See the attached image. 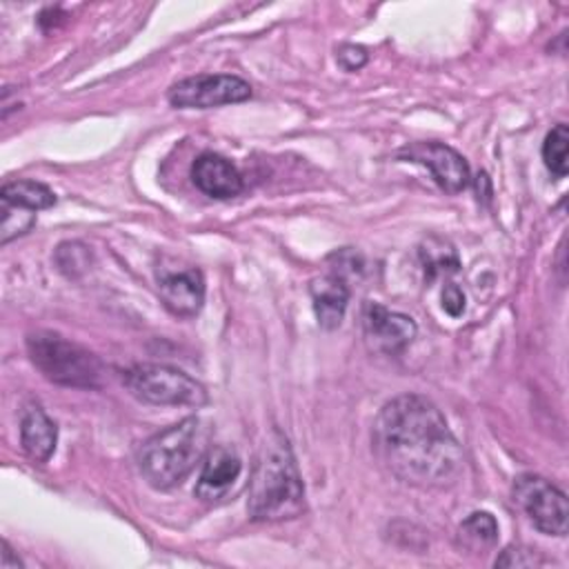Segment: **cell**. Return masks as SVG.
I'll return each instance as SVG.
<instances>
[{
  "mask_svg": "<svg viewBox=\"0 0 569 569\" xmlns=\"http://www.w3.org/2000/svg\"><path fill=\"white\" fill-rule=\"evenodd\" d=\"M373 451L398 480L445 487L462 467V449L442 411L420 393L389 400L373 422Z\"/></svg>",
  "mask_w": 569,
  "mask_h": 569,
  "instance_id": "cell-1",
  "label": "cell"
},
{
  "mask_svg": "<svg viewBox=\"0 0 569 569\" xmlns=\"http://www.w3.org/2000/svg\"><path fill=\"white\" fill-rule=\"evenodd\" d=\"M305 509L302 478L289 440L273 429L260 447L251 480L247 511L251 520H291Z\"/></svg>",
  "mask_w": 569,
  "mask_h": 569,
  "instance_id": "cell-2",
  "label": "cell"
},
{
  "mask_svg": "<svg viewBox=\"0 0 569 569\" xmlns=\"http://www.w3.org/2000/svg\"><path fill=\"white\" fill-rule=\"evenodd\" d=\"M207 442V425L198 416L182 418L142 442L138 451V469L153 489H171L204 458Z\"/></svg>",
  "mask_w": 569,
  "mask_h": 569,
  "instance_id": "cell-3",
  "label": "cell"
},
{
  "mask_svg": "<svg viewBox=\"0 0 569 569\" xmlns=\"http://www.w3.org/2000/svg\"><path fill=\"white\" fill-rule=\"evenodd\" d=\"M27 353L38 371L62 387L96 389L102 385V362L82 345L53 331H33L27 336Z\"/></svg>",
  "mask_w": 569,
  "mask_h": 569,
  "instance_id": "cell-4",
  "label": "cell"
},
{
  "mask_svg": "<svg viewBox=\"0 0 569 569\" xmlns=\"http://www.w3.org/2000/svg\"><path fill=\"white\" fill-rule=\"evenodd\" d=\"M129 393L158 407H202L209 400L207 389L189 373L169 365H133L122 373Z\"/></svg>",
  "mask_w": 569,
  "mask_h": 569,
  "instance_id": "cell-5",
  "label": "cell"
},
{
  "mask_svg": "<svg viewBox=\"0 0 569 569\" xmlns=\"http://www.w3.org/2000/svg\"><path fill=\"white\" fill-rule=\"evenodd\" d=\"M513 502L527 513L531 525L549 536H565L569 525V505L565 491L536 473H520L513 480Z\"/></svg>",
  "mask_w": 569,
  "mask_h": 569,
  "instance_id": "cell-6",
  "label": "cell"
},
{
  "mask_svg": "<svg viewBox=\"0 0 569 569\" xmlns=\"http://www.w3.org/2000/svg\"><path fill=\"white\" fill-rule=\"evenodd\" d=\"M251 98V87L231 73H200L176 82L167 100L176 109H211Z\"/></svg>",
  "mask_w": 569,
  "mask_h": 569,
  "instance_id": "cell-7",
  "label": "cell"
},
{
  "mask_svg": "<svg viewBox=\"0 0 569 569\" xmlns=\"http://www.w3.org/2000/svg\"><path fill=\"white\" fill-rule=\"evenodd\" d=\"M398 158L427 167L431 178L436 180V184L440 189H445L447 193H460L471 180L467 160L456 149H451L449 144H442V142L405 144L398 151Z\"/></svg>",
  "mask_w": 569,
  "mask_h": 569,
  "instance_id": "cell-8",
  "label": "cell"
},
{
  "mask_svg": "<svg viewBox=\"0 0 569 569\" xmlns=\"http://www.w3.org/2000/svg\"><path fill=\"white\" fill-rule=\"evenodd\" d=\"M362 325L369 345L387 356L400 353L416 338V322L398 311H389L378 302H365Z\"/></svg>",
  "mask_w": 569,
  "mask_h": 569,
  "instance_id": "cell-9",
  "label": "cell"
},
{
  "mask_svg": "<svg viewBox=\"0 0 569 569\" xmlns=\"http://www.w3.org/2000/svg\"><path fill=\"white\" fill-rule=\"evenodd\" d=\"M162 305L180 318H193L204 302V278L196 267L169 269L160 267L156 273Z\"/></svg>",
  "mask_w": 569,
  "mask_h": 569,
  "instance_id": "cell-10",
  "label": "cell"
},
{
  "mask_svg": "<svg viewBox=\"0 0 569 569\" xmlns=\"http://www.w3.org/2000/svg\"><path fill=\"white\" fill-rule=\"evenodd\" d=\"M242 462L233 447L216 445L202 458V469L196 485V496L204 502L222 500L240 478Z\"/></svg>",
  "mask_w": 569,
  "mask_h": 569,
  "instance_id": "cell-11",
  "label": "cell"
},
{
  "mask_svg": "<svg viewBox=\"0 0 569 569\" xmlns=\"http://www.w3.org/2000/svg\"><path fill=\"white\" fill-rule=\"evenodd\" d=\"M191 180L204 196H211L218 200L233 198L242 191L240 171L227 158L213 151H204L193 160Z\"/></svg>",
  "mask_w": 569,
  "mask_h": 569,
  "instance_id": "cell-12",
  "label": "cell"
},
{
  "mask_svg": "<svg viewBox=\"0 0 569 569\" xmlns=\"http://www.w3.org/2000/svg\"><path fill=\"white\" fill-rule=\"evenodd\" d=\"M309 291H311L318 325L322 329H336L342 322V316L349 302V284L345 276L338 271L320 276L311 282Z\"/></svg>",
  "mask_w": 569,
  "mask_h": 569,
  "instance_id": "cell-13",
  "label": "cell"
},
{
  "mask_svg": "<svg viewBox=\"0 0 569 569\" xmlns=\"http://www.w3.org/2000/svg\"><path fill=\"white\" fill-rule=\"evenodd\" d=\"M56 422L40 407H27L20 418V445L27 458H31L33 462H47L56 449Z\"/></svg>",
  "mask_w": 569,
  "mask_h": 569,
  "instance_id": "cell-14",
  "label": "cell"
},
{
  "mask_svg": "<svg viewBox=\"0 0 569 569\" xmlns=\"http://www.w3.org/2000/svg\"><path fill=\"white\" fill-rule=\"evenodd\" d=\"M496 542L498 522L489 511H473L458 527V545L471 553H485Z\"/></svg>",
  "mask_w": 569,
  "mask_h": 569,
  "instance_id": "cell-15",
  "label": "cell"
},
{
  "mask_svg": "<svg viewBox=\"0 0 569 569\" xmlns=\"http://www.w3.org/2000/svg\"><path fill=\"white\" fill-rule=\"evenodd\" d=\"M2 202L13 204V207H22L29 211H40V209H49L56 204V196L53 191L36 180H11L2 187L0 191Z\"/></svg>",
  "mask_w": 569,
  "mask_h": 569,
  "instance_id": "cell-16",
  "label": "cell"
},
{
  "mask_svg": "<svg viewBox=\"0 0 569 569\" xmlns=\"http://www.w3.org/2000/svg\"><path fill=\"white\" fill-rule=\"evenodd\" d=\"M567 149H569V129L565 122H558L556 127H551V131L545 136V142H542V160L556 178L567 176Z\"/></svg>",
  "mask_w": 569,
  "mask_h": 569,
  "instance_id": "cell-17",
  "label": "cell"
},
{
  "mask_svg": "<svg viewBox=\"0 0 569 569\" xmlns=\"http://www.w3.org/2000/svg\"><path fill=\"white\" fill-rule=\"evenodd\" d=\"M420 258L429 278L438 273H453L460 269L456 249L440 238H429L427 244L420 249Z\"/></svg>",
  "mask_w": 569,
  "mask_h": 569,
  "instance_id": "cell-18",
  "label": "cell"
},
{
  "mask_svg": "<svg viewBox=\"0 0 569 569\" xmlns=\"http://www.w3.org/2000/svg\"><path fill=\"white\" fill-rule=\"evenodd\" d=\"M58 269L69 276V278H76L80 273H84L91 264V251L89 247H84L82 242H62L58 244L56 249V256H53Z\"/></svg>",
  "mask_w": 569,
  "mask_h": 569,
  "instance_id": "cell-19",
  "label": "cell"
},
{
  "mask_svg": "<svg viewBox=\"0 0 569 569\" xmlns=\"http://www.w3.org/2000/svg\"><path fill=\"white\" fill-rule=\"evenodd\" d=\"M33 224H36V213L33 211L2 202V224H0L2 244H7L16 236L27 233Z\"/></svg>",
  "mask_w": 569,
  "mask_h": 569,
  "instance_id": "cell-20",
  "label": "cell"
},
{
  "mask_svg": "<svg viewBox=\"0 0 569 569\" xmlns=\"http://www.w3.org/2000/svg\"><path fill=\"white\" fill-rule=\"evenodd\" d=\"M545 560L540 558L538 551L525 549V547H509L496 558V567H538Z\"/></svg>",
  "mask_w": 569,
  "mask_h": 569,
  "instance_id": "cell-21",
  "label": "cell"
},
{
  "mask_svg": "<svg viewBox=\"0 0 569 569\" xmlns=\"http://www.w3.org/2000/svg\"><path fill=\"white\" fill-rule=\"evenodd\" d=\"M465 302H467L465 291L458 284H453V282L445 284V289H442V309L451 318H458V316L465 313Z\"/></svg>",
  "mask_w": 569,
  "mask_h": 569,
  "instance_id": "cell-22",
  "label": "cell"
},
{
  "mask_svg": "<svg viewBox=\"0 0 569 569\" xmlns=\"http://www.w3.org/2000/svg\"><path fill=\"white\" fill-rule=\"evenodd\" d=\"M365 62H367V51H365V47L345 44V47L338 49V64H340L345 71H356V69H360Z\"/></svg>",
  "mask_w": 569,
  "mask_h": 569,
  "instance_id": "cell-23",
  "label": "cell"
},
{
  "mask_svg": "<svg viewBox=\"0 0 569 569\" xmlns=\"http://www.w3.org/2000/svg\"><path fill=\"white\" fill-rule=\"evenodd\" d=\"M2 569H22V560L18 556H13L9 542H2Z\"/></svg>",
  "mask_w": 569,
  "mask_h": 569,
  "instance_id": "cell-24",
  "label": "cell"
}]
</instances>
